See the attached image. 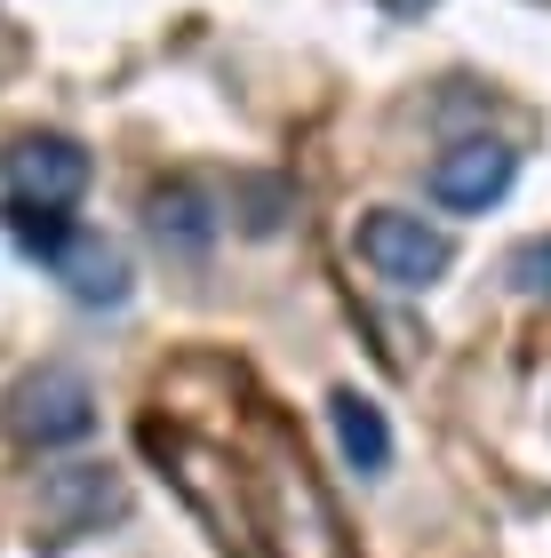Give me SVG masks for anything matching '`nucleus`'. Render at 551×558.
<instances>
[{"label": "nucleus", "mask_w": 551, "mask_h": 558, "mask_svg": "<svg viewBox=\"0 0 551 558\" xmlns=\"http://www.w3.org/2000/svg\"><path fill=\"white\" fill-rule=\"evenodd\" d=\"M9 430L24 447H72L96 430V391L81 367H40L9 391Z\"/></svg>", "instance_id": "obj_4"}, {"label": "nucleus", "mask_w": 551, "mask_h": 558, "mask_svg": "<svg viewBox=\"0 0 551 558\" xmlns=\"http://www.w3.org/2000/svg\"><path fill=\"white\" fill-rule=\"evenodd\" d=\"M120 511H129V487H120L112 463H57V471H40L33 535L40 543H81L105 519H120Z\"/></svg>", "instance_id": "obj_2"}, {"label": "nucleus", "mask_w": 551, "mask_h": 558, "mask_svg": "<svg viewBox=\"0 0 551 558\" xmlns=\"http://www.w3.org/2000/svg\"><path fill=\"white\" fill-rule=\"evenodd\" d=\"M512 175H519V151L512 144L471 136V144H447L432 160V199H440V208H456V216H480V208H495V199L512 192Z\"/></svg>", "instance_id": "obj_5"}, {"label": "nucleus", "mask_w": 551, "mask_h": 558, "mask_svg": "<svg viewBox=\"0 0 551 558\" xmlns=\"http://www.w3.org/2000/svg\"><path fill=\"white\" fill-rule=\"evenodd\" d=\"M352 247H360V264L375 279H392V288H432V279L456 264V240H447L440 223L408 216V208H368Z\"/></svg>", "instance_id": "obj_3"}, {"label": "nucleus", "mask_w": 551, "mask_h": 558, "mask_svg": "<svg viewBox=\"0 0 551 558\" xmlns=\"http://www.w3.org/2000/svg\"><path fill=\"white\" fill-rule=\"evenodd\" d=\"M375 9H392V16H423L432 0H375Z\"/></svg>", "instance_id": "obj_10"}, {"label": "nucleus", "mask_w": 551, "mask_h": 558, "mask_svg": "<svg viewBox=\"0 0 551 558\" xmlns=\"http://www.w3.org/2000/svg\"><path fill=\"white\" fill-rule=\"evenodd\" d=\"M88 192V151L72 136H24L9 151V199L24 208H72Z\"/></svg>", "instance_id": "obj_6"}, {"label": "nucleus", "mask_w": 551, "mask_h": 558, "mask_svg": "<svg viewBox=\"0 0 551 558\" xmlns=\"http://www.w3.org/2000/svg\"><path fill=\"white\" fill-rule=\"evenodd\" d=\"M328 423H336L344 463H352L360 478H375V471L392 463V423H384V408H375V399H360V391H336V399H328Z\"/></svg>", "instance_id": "obj_8"}, {"label": "nucleus", "mask_w": 551, "mask_h": 558, "mask_svg": "<svg viewBox=\"0 0 551 558\" xmlns=\"http://www.w3.org/2000/svg\"><path fill=\"white\" fill-rule=\"evenodd\" d=\"M9 232H16V247L48 279H64V295H81V303H129V288H136L129 256H120L105 232L72 223L64 208H24V199H9Z\"/></svg>", "instance_id": "obj_1"}, {"label": "nucleus", "mask_w": 551, "mask_h": 558, "mask_svg": "<svg viewBox=\"0 0 551 558\" xmlns=\"http://www.w3.org/2000/svg\"><path fill=\"white\" fill-rule=\"evenodd\" d=\"M512 279H519V295H536V303H551V240H528L512 256Z\"/></svg>", "instance_id": "obj_9"}, {"label": "nucleus", "mask_w": 551, "mask_h": 558, "mask_svg": "<svg viewBox=\"0 0 551 558\" xmlns=\"http://www.w3.org/2000/svg\"><path fill=\"white\" fill-rule=\"evenodd\" d=\"M153 240L168 247V256H208L216 240V208L200 184H160L153 192Z\"/></svg>", "instance_id": "obj_7"}]
</instances>
